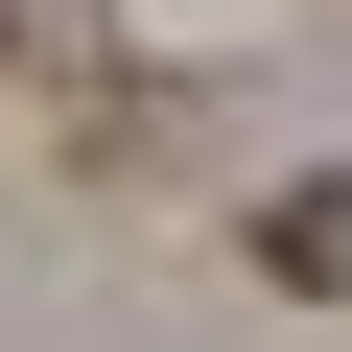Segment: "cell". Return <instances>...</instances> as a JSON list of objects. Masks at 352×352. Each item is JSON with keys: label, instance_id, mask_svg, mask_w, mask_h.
I'll use <instances>...</instances> for the list:
<instances>
[{"label": "cell", "instance_id": "obj_1", "mask_svg": "<svg viewBox=\"0 0 352 352\" xmlns=\"http://www.w3.org/2000/svg\"><path fill=\"white\" fill-rule=\"evenodd\" d=\"M258 258H282V282H352V188H282V212H258Z\"/></svg>", "mask_w": 352, "mask_h": 352}]
</instances>
